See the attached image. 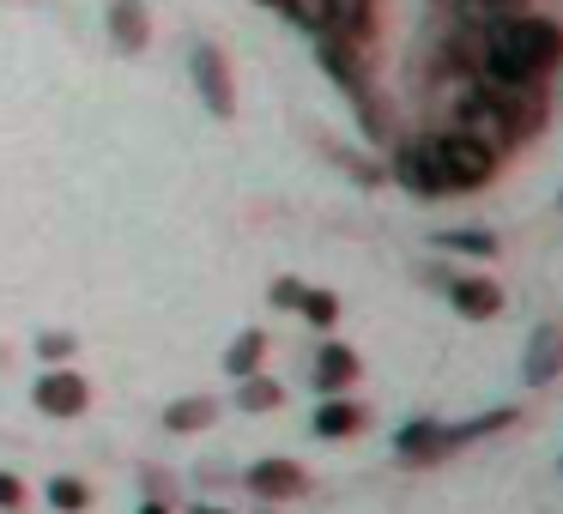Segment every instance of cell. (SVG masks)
<instances>
[{"instance_id": "6da1fadb", "label": "cell", "mask_w": 563, "mask_h": 514, "mask_svg": "<svg viewBox=\"0 0 563 514\" xmlns=\"http://www.w3.org/2000/svg\"><path fill=\"white\" fill-rule=\"evenodd\" d=\"M485 31L490 37H485V55H478V74L490 86H533L563 55V31L551 19H533V13H509Z\"/></svg>"}, {"instance_id": "7a4b0ae2", "label": "cell", "mask_w": 563, "mask_h": 514, "mask_svg": "<svg viewBox=\"0 0 563 514\" xmlns=\"http://www.w3.org/2000/svg\"><path fill=\"white\" fill-rule=\"evenodd\" d=\"M461 115H466L461 134H473L478 146L503 152L509 139H527L545 122V103H539L533 86H490L485 79V91H473V98L461 103Z\"/></svg>"}, {"instance_id": "3957f363", "label": "cell", "mask_w": 563, "mask_h": 514, "mask_svg": "<svg viewBox=\"0 0 563 514\" xmlns=\"http://www.w3.org/2000/svg\"><path fill=\"white\" fill-rule=\"evenodd\" d=\"M424 170L437 176V194H466V188H485L490 170H497V152L478 146L473 134H437L418 146Z\"/></svg>"}, {"instance_id": "277c9868", "label": "cell", "mask_w": 563, "mask_h": 514, "mask_svg": "<svg viewBox=\"0 0 563 514\" xmlns=\"http://www.w3.org/2000/svg\"><path fill=\"white\" fill-rule=\"evenodd\" d=\"M195 86H200V98H207V110L219 115V122H231L236 115V86H231V67H224V55L212 49V43L195 49Z\"/></svg>"}, {"instance_id": "5b68a950", "label": "cell", "mask_w": 563, "mask_h": 514, "mask_svg": "<svg viewBox=\"0 0 563 514\" xmlns=\"http://www.w3.org/2000/svg\"><path fill=\"white\" fill-rule=\"evenodd\" d=\"M31 400H37V412H49V417H79V412H86V400H91V388L74 376V369H49Z\"/></svg>"}, {"instance_id": "8992f818", "label": "cell", "mask_w": 563, "mask_h": 514, "mask_svg": "<svg viewBox=\"0 0 563 514\" xmlns=\"http://www.w3.org/2000/svg\"><path fill=\"white\" fill-rule=\"evenodd\" d=\"M454 442H461V429H442V424H430V417H418V424H406L400 436H394V454L412 460V466H430V460H442Z\"/></svg>"}, {"instance_id": "52a82bcc", "label": "cell", "mask_w": 563, "mask_h": 514, "mask_svg": "<svg viewBox=\"0 0 563 514\" xmlns=\"http://www.w3.org/2000/svg\"><path fill=\"white\" fill-rule=\"evenodd\" d=\"M249 490H255V496H267V502H285V496H303V466L297 460H255L249 466Z\"/></svg>"}, {"instance_id": "ba28073f", "label": "cell", "mask_w": 563, "mask_h": 514, "mask_svg": "<svg viewBox=\"0 0 563 514\" xmlns=\"http://www.w3.org/2000/svg\"><path fill=\"white\" fill-rule=\"evenodd\" d=\"M449 297H454V309H461L466 321H490V315L503 309V291H497L490 279H454Z\"/></svg>"}, {"instance_id": "9c48e42d", "label": "cell", "mask_w": 563, "mask_h": 514, "mask_svg": "<svg viewBox=\"0 0 563 514\" xmlns=\"http://www.w3.org/2000/svg\"><path fill=\"white\" fill-rule=\"evenodd\" d=\"M110 37L115 49H146V7L140 0H110Z\"/></svg>"}, {"instance_id": "30bf717a", "label": "cell", "mask_w": 563, "mask_h": 514, "mask_svg": "<svg viewBox=\"0 0 563 514\" xmlns=\"http://www.w3.org/2000/svg\"><path fill=\"white\" fill-rule=\"evenodd\" d=\"M328 31H340V37H352V43H369V31H376L369 0H333V7H328ZM316 37H321V31H316Z\"/></svg>"}, {"instance_id": "8fae6325", "label": "cell", "mask_w": 563, "mask_h": 514, "mask_svg": "<svg viewBox=\"0 0 563 514\" xmlns=\"http://www.w3.org/2000/svg\"><path fill=\"white\" fill-rule=\"evenodd\" d=\"M352 376H357V351L352 345H328V351L316 357V388H352Z\"/></svg>"}, {"instance_id": "7c38bea8", "label": "cell", "mask_w": 563, "mask_h": 514, "mask_svg": "<svg viewBox=\"0 0 563 514\" xmlns=\"http://www.w3.org/2000/svg\"><path fill=\"white\" fill-rule=\"evenodd\" d=\"M558 357H563V333L558 327H545V333H533V351H527V381H551L558 376Z\"/></svg>"}, {"instance_id": "4fadbf2b", "label": "cell", "mask_w": 563, "mask_h": 514, "mask_svg": "<svg viewBox=\"0 0 563 514\" xmlns=\"http://www.w3.org/2000/svg\"><path fill=\"white\" fill-rule=\"evenodd\" d=\"M261 357H267V333L249 327V333H236V339H231V351H224V369L243 381V376H255V369H261Z\"/></svg>"}, {"instance_id": "5bb4252c", "label": "cell", "mask_w": 563, "mask_h": 514, "mask_svg": "<svg viewBox=\"0 0 563 514\" xmlns=\"http://www.w3.org/2000/svg\"><path fill=\"white\" fill-rule=\"evenodd\" d=\"M212 417H219V405H212L207 393H195V400H176L170 412H164V429H176V436H183V429H207Z\"/></svg>"}, {"instance_id": "9a60e30c", "label": "cell", "mask_w": 563, "mask_h": 514, "mask_svg": "<svg viewBox=\"0 0 563 514\" xmlns=\"http://www.w3.org/2000/svg\"><path fill=\"white\" fill-rule=\"evenodd\" d=\"M316 429H321V436H352V429H364V405L328 400V405L316 412Z\"/></svg>"}, {"instance_id": "2e32d148", "label": "cell", "mask_w": 563, "mask_h": 514, "mask_svg": "<svg viewBox=\"0 0 563 514\" xmlns=\"http://www.w3.org/2000/svg\"><path fill=\"white\" fill-rule=\"evenodd\" d=\"M285 400V388L279 381H267L255 369V376H243V388H236V405H243V412H273V405Z\"/></svg>"}, {"instance_id": "e0dca14e", "label": "cell", "mask_w": 563, "mask_h": 514, "mask_svg": "<svg viewBox=\"0 0 563 514\" xmlns=\"http://www.w3.org/2000/svg\"><path fill=\"white\" fill-rule=\"evenodd\" d=\"M437 248H461V255L490 260L497 255V236H485V231H437Z\"/></svg>"}, {"instance_id": "ac0fdd59", "label": "cell", "mask_w": 563, "mask_h": 514, "mask_svg": "<svg viewBox=\"0 0 563 514\" xmlns=\"http://www.w3.org/2000/svg\"><path fill=\"white\" fill-rule=\"evenodd\" d=\"M297 309H303L309 327H333V321H340V297H333V291H303V297H297Z\"/></svg>"}, {"instance_id": "d6986e66", "label": "cell", "mask_w": 563, "mask_h": 514, "mask_svg": "<svg viewBox=\"0 0 563 514\" xmlns=\"http://www.w3.org/2000/svg\"><path fill=\"white\" fill-rule=\"evenodd\" d=\"M394 176H400L412 194H437V176L424 170V158H418V152H400V158H394Z\"/></svg>"}, {"instance_id": "ffe728a7", "label": "cell", "mask_w": 563, "mask_h": 514, "mask_svg": "<svg viewBox=\"0 0 563 514\" xmlns=\"http://www.w3.org/2000/svg\"><path fill=\"white\" fill-rule=\"evenodd\" d=\"M273 7H285L291 25H303V31H328V7H333V0H273Z\"/></svg>"}, {"instance_id": "44dd1931", "label": "cell", "mask_w": 563, "mask_h": 514, "mask_svg": "<svg viewBox=\"0 0 563 514\" xmlns=\"http://www.w3.org/2000/svg\"><path fill=\"white\" fill-rule=\"evenodd\" d=\"M49 502H55L62 514H79V509L91 502V490L79 484V478H55V484H49Z\"/></svg>"}, {"instance_id": "7402d4cb", "label": "cell", "mask_w": 563, "mask_h": 514, "mask_svg": "<svg viewBox=\"0 0 563 514\" xmlns=\"http://www.w3.org/2000/svg\"><path fill=\"white\" fill-rule=\"evenodd\" d=\"M74 333H43V339H37V357H43V364H62V357H74Z\"/></svg>"}, {"instance_id": "603a6c76", "label": "cell", "mask_w": 563, "mask_h": 514, "mask_svg": "<svg viewBox=\"0 0 563 514\" xmlns=\"http://www.w3.org/2000/svg\"><path fill=\"white\" fill-rule=\"evenodd\" d=\"M0 509H7V514H19V509H25V484H19L13 472H0Z\"/></svg>"}, {"instance_id": "cb8c5ba5", "label": "cell", "mask_w": 563, "mask_h": 514, "mask_svg": "<svg viewBox=\"0 0 563 514\" xmlns=\"http://www.w3.org/2000/svg\"><path fill=\"white\" fill-rule=\"evenodd\" d=\"M273 303H279V309H297V297H303V284H297V279H273Z\"/></svg>"}, {"instance_id": "d4e9b609", "label": "cell", "mask_w": 563, "mask_h": 514, "mask_svg": "<svg viewBox=\"0 0 563 514\" xmlns=\"http://www.w3.org/2000/svg\"><path fill=\"white\" fill-rule=\"evenodd\" d=\"M140 514H170V509H158V502H152V509H140Z\"/></svg>"}, {"instance_id": "484cf974", "label": "cell", "mask_w": 563, "mask_h": 514, "mask_svg": "<svg viewBox=\"0 0 563 514\" xmlns=\"http://www.w3.org/2000/svg\"><path fill=\"white\" fill-rule=\"evenodd\" d=\"M200 514H224V509H200Z\"/></svg>"}, {"instance_id": "4316f807", "label": "cell", "mask_w": 563, "mask_h": 514, "mask_svg": "<svg viewBox=\"0 0 563 514\" xmlns=\"http://www.w3.org/2000/svg\"><path fill=\"white\" fill-rule=\"evenodd\" d=\"M267 7H273V0H267Z\"/></svg>"}]
</instances>
